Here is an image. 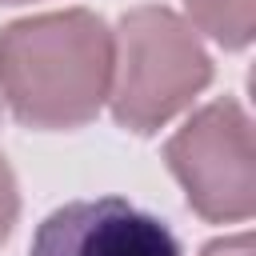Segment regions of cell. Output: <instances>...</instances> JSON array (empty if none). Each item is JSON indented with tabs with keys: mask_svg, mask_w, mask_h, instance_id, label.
Segmentation results:
<instances>
[{
	"mask_svg": "<svg viewBox=\"0 0 256 256\" xmlns=\"http://www.w3.org/2000/svg\"><path fill=\"white\" fill-rule=\"evenodd\" d=\"M12 220H16V188H12V172L0 160V240L12 232Z\"/></svg>",
	"mask_w": 256,
	"mask_h": 256,
	"instance_id": "8992f818",
	"label": "cell"
},
{
	"mask_svg": "<svg viewBox=\"0 0 256 256\" xmlns=\"http://www.w3.org/2000/svg\"><path fill=\"white\" fill-rule=\"evenodd\" d=\"M192 16L228 48L252 40V0H188Z\"/></svg>",
	"mask_w": 256,
	"mask_h": 256,
	"instance_id": "5b68a950",
	"label": "cell"
},
{
	"mask_svg": "<svg viewBox=\"0 0 256 256\" xmlns=\"http://www.w3.org/2000/svg\"><path fill=\"white\" fill-rule=\"evenodd\" d=\"M108 72L112 40L88 12L20 20L0 36V80L24 124H84L108 92Z\"/></svg>",
	"mask_w": 256,
	"mask_h": 256,
	"instance_id": "6da1fadb",
	"label": "cell"
},
{
	"mask_svg": "<svg viewBox=\"0 0 256 256\" xmlns=\"http://www.w3.org/2000/svg\"><path fill=\"white\" fill-rule=\"evenodd\" d=\"M32 256H180V240L132 200L96 196L48 212L32 236Z\"/></svg>",
	"mask_w": 256,
	"mask_h": 256,
	"instance_id": "277c9868",
	"label": "cell"
},
{
	"mask_svg": "<svg viewBox=\"0 0 256 256\" xmlns=\"http://www.w3.org/2000/svg\"><path fill=\"white\" fill-rule=\"evenodd\" d=\"M168 164L200 216L240 220L252 212V132L236 100L204 108L168 144Z\"/></svg>",
	"mask_w": 256,
	"mask_h": 256,
	"instance_id": "3957f363",
	"label": "cell"
},
{
	"mask_svg": "<svg viewBox=\"0 0 256 256\" xmlns=\"http://www.w3.org/2000/svg\"><path fill=\"white\" fill-rule=\"evenodd\" d=\"M212 80V64L196 36L164 8L124 16V72L112 112L132 132H152Z\"/></svg>",
	"mask_w": 256,
	"mask_h": 256,
	"instance_id": "7a4b0ae2",
	"label": "cell"
}]
</instances>
